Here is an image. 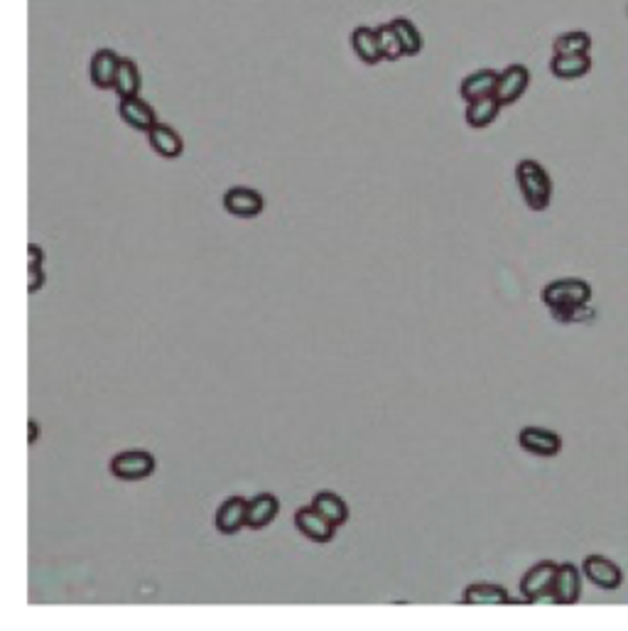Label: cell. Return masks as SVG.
Masks as SVG:
<instances>
[{"mask_svg": "<svg viewBox=\"0 0 628 631\" xmlns=\"http://www.w3.org/2000/svg\"><path fill=\"white\" fill-rule=\"evenodd\" d=\"M626 15H628V8H626Z\"/></svg>", "mask_w": 628, "mask_h": 631, "instance_id": "f546056e", "label": "cell"}, {"mask_svg": "<svg viewBox=\"0 0 628 631\" xmlns=\"http://www.w3.org/2000/svg\"><path fill=\"white\" fill-rule=\"evenodd\" d=\"M597 315V310L592 305H579L572 307V310H560V312H552V317L562 322V325H577V322H592Z\"/></svg>", "mask_w": 628, "mask_h": 631, "instance_id": "484cf974", "label": "cell"}, {"mask_svg": "<svg viewBox=\"0 0 628 631\" xmlns=\"http://www.w3.org/2000/svg\"><path fill=\"white\" fill-rule=\"evenodd\" d=\"M592 72V57L589 54H552L550 74L560 82H577Z\"/></svg>", "mask_w": 628, "mask_h": 631, "instance_id": "5bb4252c", "label": "cell"}, {"mask_svg": "<svg viewBox=\"0 0 628 631\" xmlns=\"http://www.w3.org/2000/svg\"><path fill=\"white\" fill-rule=\"evenodd\" d=\"M558 562L543 560L535 562L520 580V592L527 602L540 604V602H555V578H558Z\"/></svg>", "mask_w": 628, "mask_h": 631, "instance_id": "3957f363", "label": "cell"}, {"mask_svg": "<svg viewBox=\"0 0 628 631\" xmlns=\"http://www.w3.org/2000/svg\"><path fill=\"white\" fill-rule=\"evenodd\" d=\"M246 516H248V499L244 497H231L226 499L216 511L213 516V526L221 536H236L238 530L248 529L246 523Z\"/></svg>", "mask_w": 628, "mask_h": 631, "instance_id": "8fae6325", "label": "cell"}, {"mask_svg": "<svg viewBox=\"0 0 628 631\" xmlns=\"http://www.w3.org/2000/svg\"><path fill=\"white\" fill-rule=\"evenodd\" d=\"M464 604H511V595L503 585H494V582H474L464 590Z\"/></svg>", "mask_w": 628, "mask_h": 631, "instance_id": "ffe728a7", "label": "cell"}, {"mask_svg": "<svg viewBox=\"0 0 628 631\" xmlns=\"http://www.w3.org/2000/svg\"><path fill=\"white\" fill-rule=\"evenodd\" d=\"M498 84V72L496 69H477V72L466 74L462 84H459V96L466 103L484 99V96H494Z\"/></svg>", "mask_w": 628, "mask_h": 631, "instance_id": "e0dca14e", "label": "cell"}, {"mask_svg": "<svg viewBox=\"0 0 628 631\" xmlns=\"http://www.w3.org/2000/svg\"><path fill=\"white\" fill-rule=\"evenodd\" d=\"M393 30L398 32V37L403 42V50H406V57H417L423 52V35L417 30V25L407 18H393L390 20Z\"/></svg>", "mask_w": 628, "mask_h": 631, "instance_id": "cb8c5ba5", "label": "cell"}, {"mask_svg": "<svg viewBox=\"0 0 628 631\" xmlns=\"http://www.w3.org/2000/svg\"><path fill=\"white\" fill-rule=\"evenodd\" d=\"M530 86V72H527L526 64H511L503 72H498V84H496V96L501 106H513L520 101V96L527 92Z\"/></svg>", "mask_w": 628, "mask_h": 631, "instance_id": "5b68a950", "label": "cell"}, {"mask_svg": "<svg viewBox=\"0 0 628 631\" xmlns=\"http://www.w3.org/2000/svg\"><path fill=\"white\" fill-rule=\"evenodd\" d=\"M42 263H44V251L37 244L28 246V268H35V265Z\"/></svg>", "mask_w": 628, "mask_h": 631, "instance_id": "83f0119b", "label": "cell"}, {"mask_svg": "<svg viewBox=\"0 0 628 631\" xmlns=\"http://www.w3.org/2000/svg\"><path fill=\"white\" fill-rule=\"evenodd\" d=\"M349 44L358 60L368 64V67H375L383 61V54H381V44H378V30L375 28H368V25H358L354 28V32L349 35Z\"/></svg>", "mask_w": 628, "mask_h": 631, "instance_id": "9a60e30c", "label": "cell"}, {"mask_svg": "<svg viewBox=\"0 0 628 631\" xmlns=\"http://www.w3.org/2000/svg\"><path fill=\"white\" fill-rule=\"evenodd\" d=\"M142 74L138 69V64L131 57H121L118 72H116V84L113 92L118 93V99H128V96H141Z\"/></svg>", "mask_w": 628, "mask_h": 631, "instance_id": "44dd1931", "label": "cell"}, {"mask_svg": "<svg viewBox=\"0 0 628 631\" xmlns=\"http://www.w3.org/2000/svg\"><path fill=\"white\" fill-rule=\"evenodd\" d=\"M312 506L319 511L325 519L332 521L336 529L349 521V506H346V501L342 499V497H336L334 491H317L312 499Z\"/></svg>", "mask_w": 628, "mask_h": 631, "instance_id": "7402d4cb", "label": "cell"}, {"mask_svg": "<svg viewBox=\"0 0 628 631\" xmlns=\"http://www.w3.org/2000/svg\"><path fill=\"white\" fill-rule=\"evenodd\" d=\"M501 109H503V106H501L496 96H484V99H477V101H469L464 111L466 125H469V128H477V131L488 128V125L498 118Z\"/></svg>", "mask_w": 628, "mask_h": 631, "instance_id": "d6986e66", "label": "cell"}, {"mask_svg": "<svg viewBox=\"0 0 628 631\" xmlns=\"http://www.w3.org/2000/svg\"><path fill=\"white\" fill-rule=\"evenodd\" d=\"M592 295H594V290L582 278H562V280H552L543 287V303L550 307V312L589 305Z\"/></svg>", "mask_w": 628, "mask_h": 631, "instance_id": "7a4b0ae2", "label": "cell"}, {"mask_svg": "<svg viewBox=\"0 0 628 631\" xmlns=\"http://www.w3.org/2000/svg\"><path fill=\"white\" fill-rule=\"evenodd\" d=\"M148 143H150L152 153H157L165 160H177L184 153V141L180 133L174 131L173 125L167 123H157L148 131Z\"/></svg>", "mask_w": 628, "mask_h": 631, "instance_id": "7c38bea8", "label": "cell"}, {"mask_svg": "<svg viewBox=\"0 0 628 631\" xmlns=\"http://www.w3.org/2000/svg\"><path fill=\"white\" fill-rule=\"evenodd\" d=\"M37 435H40V428H37V423H35V420H30V423H28V442L32 445V442L37 440Z\"/></svg>", "mask_w": 628, "mask_h": 631, "instance_id": "f1b7e54d", "label": "cell"}, {"mask_svg": "<svg viewBox=\"0 0 628 631\" xmlns=\"http://www.w3.org/2000/svg\"><path fill=\"white\" fill-rule=\"evenodd\" d=\"M555 54H589L592 52V35L584 30L562 32L552 42Z\"/></svg>", "mask_w": 628, "mask_h": 631, "instance_id": "603a6c76", "label": "cell"}, {"mask_svg": "<svg viewBox=\"0 0 628 631\" xmlns=\"http://www.w3.org/2000/svg\"><path fill=\"white\" fill-rule=\"evenodd\" d=\"M375 30H378V44H381V54H383L385 61H398L406 57L403 42H400V37H398V32L393 30L390 22L378 25Z\"/></svg>", "mask_w": 628, "mask_h": 631, "instance_id": "d4e9b609", "label": "cell"}, {"mask_svg": "<svg viewBox=\"0 0 628 631\" xmlns=\"http://www.w3.org/2000/svg\"><path fill=\"white\" fill-rule=\"evenodd\" d=\"M516 182L518 190L523 194V202L533 209V212H545L550 202H552V180L543 165L537 160H520L516 165Z\"/></svg>", "mask_w": 628, "mask_h": 631, "instance_id": "6da1fadb", "label": "cell"}, {"mask_svg": "<svg viewBox=\"0 0 628 631\" xmlns=\"http://www.w3.org/2000/svg\"><path fill=\"white\" fill-rule=\"evenodd\" d=\"M118 64H121V57L109 47L93 52L92 64H89V79H92L93 86L96 89H113Z\"/></svg>", "mask_w": 628, "mask_h": 631, "instance_id": "4fadbf2b", "label": "cell"}, {"mask_svg": "<svg viewBox=\"0 0 628 631\" xmlns=\"http://www.w3.org/2000/svg\"><path fill=\"white\" fill-rule=\"evenodd\" d=\"M582 572L587 575V580L592 585H597L599 590L614 592L621 587L624 582V572L614 560L604 558V555H587L582 562Z\"/></svg>", "mask_w": 628, "mask_h": 631, "instance_id": "52a82bcc", "label": "cell"}, {"mask_svg": "<svg viewBox=\"0 0 628 631\" xmlns=\"http://www.w3.org/2000/svg\"><path fill=\"white\" fill-rule=\"evenodd\" d=\"M280 514V501L275 499L273 494H258L254 499H248V516L246 523L251 530H261L265 526H270Z\"/></svg>", "mask_w": 628, "mask_h": 631, "instance_id": "ac0fdd59", "label": "cell"}, {"mask_svg": "<svg viewBox=\"0 0 628 631\" xmlns=\"http://www.w3.org/2000/svg\"><path fill=\"white\" fill-rule=\"evenodd\" d=\"M263 194L251 187H231L223 194V209L238 219H254L263 212Z\"/></svg>", "mask_w": 628, "mask_h": 631, "instance_id": "9c48e42d", "label": "cell"}, {"mask_svg": "<svg viewBox=\"0 0 628 631\" xmlns=\"http://www.w3.org/2000/svg\"><path fill=\"white\" fill-rule=\"evenodd\" d=\"M118 116L121 121L133 128V131L148 133L152 125H157V113L152 109L150 103L141 99V96H128V99H121L118 101Z\"/></svg>", "mask_w": 628, "mask_h": 631, "instance_id": "30bf717a", "label": "cell"}, {"mask_svg": "<svg viewBox=\"0 0 628 631\" xmlns=\"http://www.w3.org/2000/svg\"><path fill=\"white\" fill-rule=\"evenodd\" d=\"M42 286H44V271H42V265L28 268V290H30V293H37Z\"/></svg>", "mask_w": 628, "mask_h": 631, "instance_id": "4316f807", "label": "cell"}, {"mask_svg": "<svg viewBox=\"0 0 628 631\" xmlns=\"http://www.w3.org/2000/svg\"><path fill=\"white\" fill-rule=\"evenodd\" d=\"M157 467V462L148 449H123L111 459V474L121 481H141L148 479Z\"/></svg>", "mask_w": 628, "mask_h": 631, "instance_id": "277c9868", "label": "cell"}, {"mask_svg": "<svg viewBox=\"0 0 628 631\" xmlns=\"http://www.w3.org/2000/svg\"><path fill=\"white\" fill-rule=\"evenodd\" d=\"M294 529L300 530L304 538L314 540V543H329L336 533L334 523L325 519L319 511L314 509L312 504L294 511Z\"/></svg>", "mask_w": 628, "mask_h": 631, "instance_id": "ba28073f", "label": "cell"}, {"mask_svg": "<svg viewBox=\"0 0 628 631\" xmlns=\"http://www.w3.org/2000/svg\"><path fill=\"white\" fill-rule=\"evenodd\" d=\"M518 445L535 457H558L562 452V438L555 430L527 425L518 433Z\"/></svg>", "mask_w": 628, "mask_h": 631, "instance_id": "8992f818", "label": "cell"}, {"mask_svg": "<svg viewBox=\"0 0 628 631\" xmlns=\"http://www.w3.org/2000/svg\"><path fill=\"white\" fill-rule=\"evenodd\" d=\"M582 597V572L575 562H562L555 578V604H577Z\"/></svg>", "mask_w": 628, "mask_h": 631, "instance_id": "2e32d148", "label": "cell"}]
</instances>
